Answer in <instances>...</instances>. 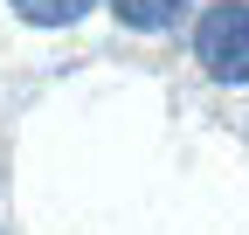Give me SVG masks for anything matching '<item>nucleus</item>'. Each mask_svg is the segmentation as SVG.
<instances>
[{"mask_svg":"<svg viewBox=\"0 0 249 235\" xmlns=\"http://www.w3.org/2000/svg\"><path fill=\"white\" fill-rule=\"evenodd\" d=\"M187 49H194V63H201L208 83L242 90L249 83V0H208Z\"/></svg>","mask_w":249,"mask_h":235,"instance_id":"obj_1","label":"nucleus"},{"mask_svg":"<svg viewBox=\"0 0 249 235\" xmlns=\"http://www.w3.org/2000/svg\"><path fill=\"white\" fill-rule=\"evenodd\" d=\"M118 28H132V35H166V28L187 21V7L194 0H104Z\"/></svg>","mask_w":249,"mask_h":235,"instance_id":"obj_2","label":"nucleus"},{"mask_svg":"<svg viewBox=\"0 0 249 235\" xmlns=\"http://www.w3.org/2000/svg\"><path fill=\"white\" fill-rule=\"evenodd\" d=\"M7 7H14L28 28H76L83 14H97L104 0H7Z\"/></svg>","mask_w":249,"mask_h":235,"instance_id":"obj_3","label":"nucleus"}]
</instances>
